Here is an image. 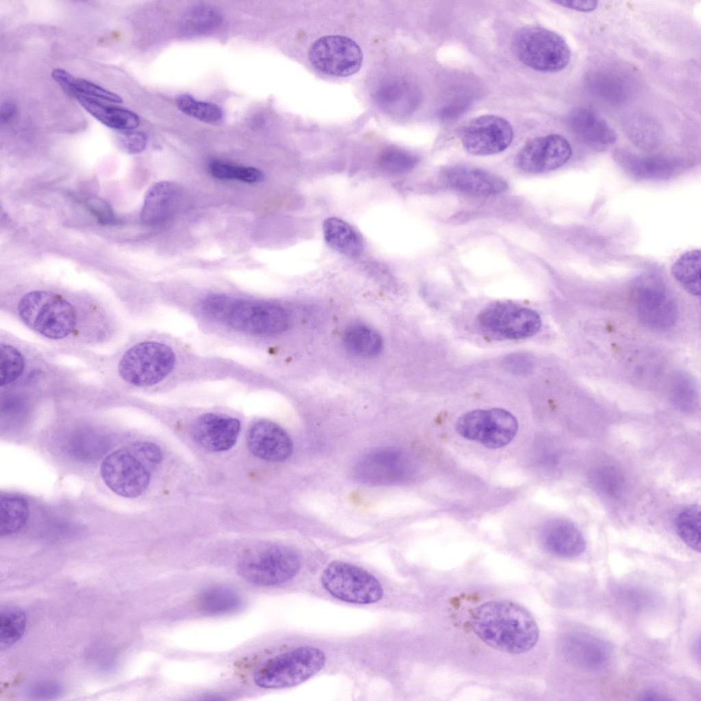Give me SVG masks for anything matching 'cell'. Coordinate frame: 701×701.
I'll return each instance as SVG.
<instances>
[{"label": "cell", "instance_id": "obj_33", "mask_svg": "<svg viewBox=\"0 0 701 701\" xmlns=\"http://www.w3.org/2000/svg\"><path fill=\"white\" fill-rule=\"evenodd\" d=\"M51 77L62 87L73 94H79L90 97H94L115 103H123L122 97L116 93L93 82L75 77L64 69H53L51 72Z\"/></svg>", "mask_w": 701, "mask_h": 701}, {"label": "cell", "instance_id": "obj_13", "mask_svg": "<svg viewBox=\"0 0 701 701\" xmlns=\"http://www.w3.org/2000/svg\"><path fill=\"white\" fill-rule=\"evenodd\" d=\"M633 295L640 318L648 326L663 329L676 318V308L669 298L662 279L654 274H644L633 284Z\"/></svg>", "mask_w": 701, "mask_h": 701}, {"label": "cell", "instance_id": "obj_40", "mask_svg": "<svg viewBox=\"0 0 701 701\" xmlns=\"http://www.w3.org/2000/svg\"><path fill=\"white\" fill-rule=\"evenodd\" d=\"M418 157L398 148H387L379 156V166L390 173H404L411 170L418 162Z\"/></svg>", "mask_w": 701, "mask_h": 701}, {"label": "cell", "instance_id": "obj_16", "mask_svg": "<svg viewBox=\"0 0 701 701\" xmlns=\"http://www.w3.org/2000/svg\"><path fill=\"white\" fill-rule=\"evenodd\" d=\"M572 153L571 145L565 138L550 134L528 140L519 151L516 163L526 173H546L565 164Z\"/></svg>", "mask_w": 701, "mask_h": 701}, {"label": "cell", "instance_id": "obj_9", "mask_svg": "<svg viewBox=\"0 0 701 701\" xmlns=\"http://www.w3.org/2000/svg\"><path fill=\"white\" fill-rule=\"evenodd\" d=\"M455 429L461 437L496 449L513 440L518 423L511 412L502 408L475 409L461 415Z\"/></svg>", "mask_w": 701, "mask_h": 701}, {"label": "cell", "instance_id": "obj_47", "mask_svg": "<svg viewBox=\"0 0 701 701\" xmlns=\"http://www.w3.org/2000/svg\"><path fill=\"white\" fill-rule=\"evenodd\" d=\"M555 3L568 9L584 12L594 10L598 7V3L596 1L591 0L557 1H555Z\"/></svg>", "mask_w": 701, "mask_h": 701}, {"label": "cell", "instance_id": "obj_26", "mask_svg": "<svg viewBox=\"0 0 701 701\" xmlns=\"http://www.w3.org/2000/svg\"><path fill=\"white\" fill-rule=\"evenodd\" d=\"M618 162L633 177L643 180H659L671 177L676 162L659 155H639L630 152L617 153Z\"/></svg>", "mask_w": 701, "mask_h": 701}, {"label": "cell", "instance_id": "obj_48", "mask_svg": "<svg viewBox=\"0 0 701 701\" xmlns=\"http://www.w3.org/2000/svg\"><path fill=\"white\" fill-rule=\"evenodd\" d=\"M16 114V106L11 101H5L1 105L0 119L1 123L10 122Z\"/></svg>", "mask_w": 701, "mask_h": 701}, {"label": "cell", "instance_id": "obj_20", "mask_svg": "<svg viewBox=\"0 0 701 701\" xmlns=\"http://www.w3.org/2000/svg\"><path fill=\"white\" fill-rule=\"evenodd\" d=\"M566 123L570 131L580 142L592 149H604L617 140L615 130L591 109L583 107L572 109L568 114Z\"/></svg>", "mask_w": 701, "mask_h": 701}, {"label": "cell", "instance_id": "obj_46", "mask_svg": "<svg viewBox=\"0 0 701 701\" xmlns=\"http://www.w3.org/2000/svg\"><path fill=\"white\" fill-rule=\"evenodd\" d=\"M88 206L98 220L104 224H111L116 221L115 216L108 204L99 199H92L88 203Z\"/></svg>", "mask_w": 701, "mask_h": 701}, {"label": "cell", "instance_id": "obj_21", "mask_svg": "<svg viewBox=\"0 0 701 701\" xmlns=\"http://www.w3.org/2000/svg\"><path fill=\"white\" fill-rule=\"evenodd\" d=\"M442 175L451 188L472 195H496L505 192L508 188L502 177L474 167H449L443 171Z\"/></svg>", "mask_w": 701, "mask_h": 701}, {"label": "cell", "instance_id": "obj_18", "mask_svg": "<svg viewBox=\"0 0 701 701\" xmlns=\"http://www.w3.org/2000/svg\"><path fill=\"white\" fill-rule=\"evenodd\" d=\"M246 442L255 456L268 461H283L293 453L290 435L279 425L267 420L257 421L250 427Z\"/></svg>", "mask_w": 701, "mask_h": 701}, {"label": "cell", "instance_id": "obj_12", "mask_svg": "<svg viewBox=\"0 0 701 701\" xmlns=\"http://www.w3.org/2000/svg\"><path fill=\"white\" fill-rule=\"evenodd\" d=\"M513 131L504 118L485 114L468 122L459 138L464 149L474 155H489L505 151L511 143Z\"/></svg>", "mask_w": 701, "mask_h": 701}, {"label": "cell", "instance_id": "obj_1", "mask_svg": "<svg viewBox=\"0 0 701 701\" xmlns=\"http://www.w3.org/2000/svg\"><path fill=\"white\" fill-rule=\"evenodd\" d=\"M470 622L483 642L509 654L529 651L539 638V628L531 613L510 600L489 601L474 607Z\"/></svg>", "mask_w": 701, "mask_h": 701}, {"label": "cell", "instance_id": "obj_7", "mask_svg": "<svg viewBox=\"0 0 701 701\" xmlns=\"http://www.w3.org/2000/svg\"><path fill=\"white\" fill-rule=\"evenodd\" d=\"M175 364L173 350L156 342H144L129 348L118 364V372L128 383L145 387L157 384L172 371Z\"/></svg>", "mask_w": 701, "mask_h": 701}, {"label": "cell", "instance_id": "obj_3", "mask_svg": "<svg viewBox=\"0 0 701 701\" xmlns=\"http://www.w3.org/2000/svg\"><path fill=\"white\" fill-rule=\"evenodd\" d=\"M18 313L28 327L53 340L67 337L76 324L73 306L51 292L35 290L27 293L18 304Z\"/></svg>", "mask_w": 701, "mask_h": 701}, {"label": "cell", "instance_id": "obj_10", "mask_svg": "<svg viewBox=\"0 0 701 701\" xmlns=\"http://www.w3.org/2000/svg\"><path fill=\"white\" fill-rule=\"evenodd\" d=\"M477 322L485 333L505 340L529 337L535 335L541 326V317L536 311L506 303L484 308L478 316Z\"/></svg>", "mask_w": 701, "mask_h": 701}, {"label": "cell", "instance_id": "obj_27", "mask_svg": "<svg viewBox=\"0 0 701 701\" xmlns=\"http://www.w3.org/2000/svg\"><path fill=\"white\" fill-rule=\"evenodd\" d=\"M80 105L104 125L119 131H130L140 124L138 116L127 109L105 105L82 94H74Z\"/></svg>", "mask_w": 701, "mask_h": 701}, {"label": "cell", "instance_id": "obj_8", "mask_svg": "<svg viewBox=\"0 0 701 701\" xmlns=\"http://www.w3.org/2000/svg\"><path fill=\"white\" fill-rule=\"evenodd\" d=\"M321 581L333 597L348 602L370 604L379 601L383 590L379 581L353 564L334 561L324 570Z\"/></svg>", "mask_w": 701, "mask_h": 701}, {"label": "cell", "instance_id": "obj_23", "mask_svg": "<svg viewBox=\"0 0 701 701\" xmlns=\"http://www.w3.org/2000/svg\"><path fill=\"white\" fill-rule=\"evenodd\" d=\"M178 186L170 181H160L146 192L141 210V220L155 225L166 220L176 211L179 201Z\"/></svg>", "mask_w": 701, "mask_h": 701}, {"label": "cell", "instance_id": "obj_37", "mask_svg": "<svg viewBox=\"0 0 701 701\" xmlns=\"http://www.w3.org/2000/svg\"><path fill=\"white\" fill-rule=\"evenodd\" d=\"M590 480L596 489L609 498H617L624 488V478L621 471L613 465H600L593 469Z\"/></svg>", "mask_w": 701, "mask_h": 701}, {"label": "cell", "instance_id": "obj_44", "mask_svg": "<svg viewBox=\"0 0 701 701\" xmlns=\"http://www.w3.org/2000/svg\"><path fill=\"white\" fill-rule=\"evenodd\" d=\"M116 140L120 149L129 154H136L144 150L147 138L141 131H121L116 135Z\"/></svg>", "mask_w": 701, "mask_h": 701}, {"label": "cell", "instance_id": "obj_45", "mask_svg": "<svg viewBox=\"0 0 701 701\" xmlns=\"http://www.w3.org/2000/svg\"><path fill=\"white\" fill-rule=\"evenodd\" d=\"M28 695L40 699H51L59 696L62 693L61 685L55 681L45 680L31 685L27 689Z\"/></svg>", "mask_w": 701, "mask_h": 701}, {"label": "cell", "instance_id": "obj_42", "mask_svg": "<svg viewBox=\"0 0 701 701\" xmlns=\"http://www.w3.org/2000/svg\"><path fill=\"white\" fill-rule=\"evenodd\" d=\"M236 301L223 295H212L202 303V311L212 319L226 322Z\"/></svg>", "mask_w": 701, "mask_h": 701}, {"label": "cell", "instance_id": "obj_38", "mask_svg": "<svg viewBox=\"0 0 701 701\" xmlns=\"http://www.w3.org/2000/svg\"><path fill=\"white\" fill-rule=\"evenodd\" d=\"M177 105L187 115L207 123H218L224 116L222 109L217 105L199 101L187 94L177 97Z\"/></svg>", "mask_w": 701, "mask_h": 701}, {"label": "cell", "instance_id": "obj_11", "mask_svg": "<svg viewBox=\"0 0 701 701\" xmlns=\"http://www.w3.org/2000/svg\"><path fill=\"white\" fill-rule=\"evenodd\" d=\"M309 58L315 68L326 75L347 77L359 70L363 53L352 39L331 35L323 36L314 42Z\"/></svg>", "mask_w": 701, "mask_h": 701}, {"label": "cell", "instance_id": "obj_41", "mask_svg": "<svg viewBox=\"0 0 701 701\" xmlns=\"http://www.w3.org/2000/svg\"><path fill=\"white\" fill-rule=\"evenodd\" d=\"M209 168L214 177L222 179H236L247 183H256L263 178L262 172L253 167L214 162L210 164Z\"/></svg>", "mask_w": 701, "mask_h": 701}, {"label": "cell", "instance_id": "obj_29", "mask_svg": "<svg viewBox=\"0 0 701 701\" xmlns=\"http://www.w3.org/2000/svg\"><path fill=\"white\" fill-rule=\"evenodd\" d=\"M242 604V598L237 591L222 585L205 589L196 600L198 609L209 615L231 613L238 611Z\"/></svg>", "mask_w": 701, "mask_h": 701}, {"label": "cell", "instance_id": "obj_15", "mask_svg": "<svg viewBox=\"0 0 701 701\" xmlns=\"http://www.w3.org/2000/svg\"><path fill=\"white\" fill-rule=\"evenodd\" d=\"M409 457L403 451L386 448L366 454L357 463L355 474L360 482L390 485L404 481L413 470Z\"/></svg>", "mask_w": 701, "mask_h": 701}, {"label": "cell", "instance_id": "obj_43", "mask_svg": "<svg viewBox=\"0 0 701 701\" xmlns=\"http://www.w3.org/2000/svg\"><path fill=\"white\" fill-rule=\"evenodd\" d=\"M629 135L632 140L640 146L652 149L656 146L659 140L658 129H654L653 125L649 124L643 120H634L630 125Z\"/></svg>", "mask_w": 701, "mask_h": 701}, {"label": "cell", "instance_id": "obj_28", "mask_svg": "<svg viewBox=\"0 0 701 701\" xmlns=\"http://www.w3.org/2000/svg\"><path fill=\"white\" fill-rule=\"evenodd\" d=\"M325 241L330 247L350 257L359 256L364 247L360 234L346 222L337 218H329L322 226Z\"/></svg>", "mask_w": 701, "mask_h": 701}, {"label": "cell", "instance_id": "obj_24", "mask_svg": "<svg viewBox=\"0 0 701 701\" xmlns=\"http://www.w3.org/2000/svg\"><path fill=\"white\" fill-rule=\"evenodd\" d=\"M612 68H599L589 73L586 83L596 97L611 104L623 103L633 90L630 75Z\"/></svg>", "mask_w": 701, "mask_h": 701}, {"label": "cell", "instance_id": "obj_49", "mask_svg": "<svg viewBox=\"0 0 701 701\" xmlns=\"http://www.w3.org/2000/svg\"><path fill=\"white\" fill-rule=\"evenodd\" d=\"M640 699L644 700H668L667 698H665L663 697L661 694H660L658 692L654 691V690H648V691H645L641 695V698Z\"/></svg>", "mask_w": 701, "mask_h": 701}, {"label": "cell", "instance_id": "obj_14", "mask_svg": "<svg viewBox=\"0 0 701 701\" xmlns=\"http://www.w3.org/2000/svg\"><path fill=\"white\" fill-rule=\"evenodd\" d=\"M231 328L255 335H274L289 324L286 311L268 303L236 301L226 322Z\"/></svg>", "mask_w": 701, "mask_h": 701}, {"label": "cell", "instance_id": "obj_30", "mask_svg": "<svg viewBox=\"0 0 701 701\" xmlns=\"http://www.w3.org/2000/svg\"><path fill=\"white\" fill-rule=\"evenodd\" d=\"M29 513V504L24 496L15 494L1 495V536H8L20 531L25 525Z\"/></svg>", "mask_w": 701, "mask_h": 701}, {"label": "cell", "instance_id": "obj_22", "mask_svg": "<svg viewBox=\"0 0 701 701\" xmlns=\"http://www.w3.org/2000/svg\"><path fill=\"white\" fill-rule=\"evenodd\" d=\"M540 540L549 553L564 559L579 556L585 552L587 545L579 528L570 521L561 518L552 519L543 525Z\"/></svg>", "mask_w": 701, "mask_h": 701}, {"label": "cell", "instance_id": "obj_35", "mask_svg": "<svg viewBox=\"0 0 701 701\" xmlns=\"http://www.w3.org/2000/svg\"><path fill=\"white\" fill-rule=\"evenodd\" d=\"M26 627L25 612L16 607H5L0 612V647L6 649L23 636Z\"/></svg>", "mask_w": 701, "mask_h": 701}, {"label": "cell", "instance_id": "obj_36", "mask_svg": "<svg viewBox=\"0 0 701 701\" xmlns=\"http://www.w3.org/2000/svg\"><path fill=\"white\" fill-rule=\"evenodd\" d=\"M676 529L681 540L689 548L700 552V508L691 505L682 511L676 518Z\"/></svg>", "mask_w": 701, "mask_h": 701}, {"label": "cell", "instance_id": "obj_6", "mask_svg": "<svg viewBox=\"0 0 701 701\" xmlns=\"http://www.w3.org/2000/svg\"><path fill=\"white\" fill-rule=\"evenodd\" d=\"M513 46L518 58L526 66L540 72L562 71L570 63L571 51L557 33L539 26H527L515 34Z\"/></svg>", "mask_w": 701, "mask_h": 701}, {"label": "cell", "instance_id": "obj_4", "mask_svg": "<svg viewBox=\"0 0 701 701\" xmlns=\"http://www.w3.org/2000/svg\"><path fill=\"white\" fill-rule=\"evenodd\" d=\"M325 661L322 650L309 646L297 647L262 663L254 672V682L264 689L291 687L318 673Z\"/></svg>", "mask_w": 701, "mask_h": 701}, {"label": "cell", "instance_id": "obj_2", "mask_svg": "<svg viewBox=\"0 0 701 701\" xmlns=\"http://www.w3.org/2000/svg\"><path fill=\"white\" fill-rule=\"evenodd\" d=\"M162 459L160 448L149 442L133 443L108 455L100 473L108 488L120 496L133 498L148 487L151 470Z\"/></svg>", "mask_w": 701, "mask_h": 701}, {"label": "cell", "instance_id": "obj_5", "mask_svg": "<svg viewBox=\"0 0 701 701\" xmlns=\"http://www.w3.org/2000/svg\"><path fill=\"white\" fill-rule=\"evenodd\" d=\"M301 562L291 548L278 544L257 546L239 559L237 570L247 582L258 586H273L291 580L299 572Z\"/></svg>", "mask_w": 701, "mask_h": 701}, {"label": "cell", "instance_id": "obj_17", "mask_svg": "<svg viewBox=\"0 0 701 701\" xmlns=\"http://www.w3.org/2000/svg\"><path fill=\"white\" fill-rule=\"evenodd\" d=\"M561 648L568 661L589 672L606 668L612 657L611 648L606 641L585 632L565 634L561 639Z\"/></svg>", "mask_w": 701, "mask_h": 701}, {"label": "cell", "instance_id": "obj_39", "mask_svg": "<svg viewBox=\"0 0 701 701\" xmlns=\"http://www.w3.org/2000/svg\"><path fill=\"white\" fill-rule=\"evenodd\" d=\"M0 385H6L18 379L23 372L25 360L15 347L2 343L0 346Z\"/></svg>", "mask_w": 701, "mask_h": 701}, {"label": "cell", "instance_id": "obj_31", "mask_svg": "<svg viewBox=\"0 0 701 701\" xmlns=\"http://www.w3.org/2000/svg\"><path fill=\"white\" fill-rule=\"evenodd\" d=\"M343 342L350 353L361 357H374L383 347L380 335L373 329L360 324L351 325L346 329Z\"/></svg>", "mask_w": 701, "mask_h": 701}, {"label": "cell", "instance_id": "obj_25", "mask_svg": "<svg viewBox=\"0 0 701 701\" xmlns=\"http://www.w3.org/2000/svg\"><path fill=\"white\" fill-rule=\"evenodd\" d=\"M375 99L379 106L387 114L405 116L416 110L420 95L418 89L411 83L403 79H393L379 87Z\"/></svg>", "mask_w": 701, "mask_h": 701}, {"label": "cell", "instance_id": "obj_32", "mask_svg": "<svg viewBox=\"0 0 701 701\" xmlns=\"http://www.w3.org/2000/svg\"><path fill=\"white\" fill-rule=\"evenodd\" d=\"M700 251L694 249L682 254L674 263L671 272L688 293L699 296L700 285Z\"/></svg>", "mask_w": 701, "mask_h": 701}, {"label": "cell", "instance_id": "obj_34", "mask_svg": "<svg viewBox=\"0 0 701 701\" xmlns=\"http://www.w3.org/2000/svg\"><path fill=\"white\" fill-rule=\"evenodd\" d=\"M110 439L94 432L75 435L68 443V451L76 459L94 461L101 458L110 448Z\"/></svg>", "mask_w": 701, "mask_h": 701}, {"label": "cell", "instance_id": "obj_19", "mask_svg": "<svg viewBox=\"0 0 701 701\" xmlns=\"http://www.w3.org/2000/svg\"><path fill=\"white\" fill-rule=\"evenodd\" d=\"M240 431V422L238 419L215 413L199 416L192 427L194 440L211 452H222L231 448Z\"/></svg>", "mask_w": 701, "mask_h": 701}]
</instances>
